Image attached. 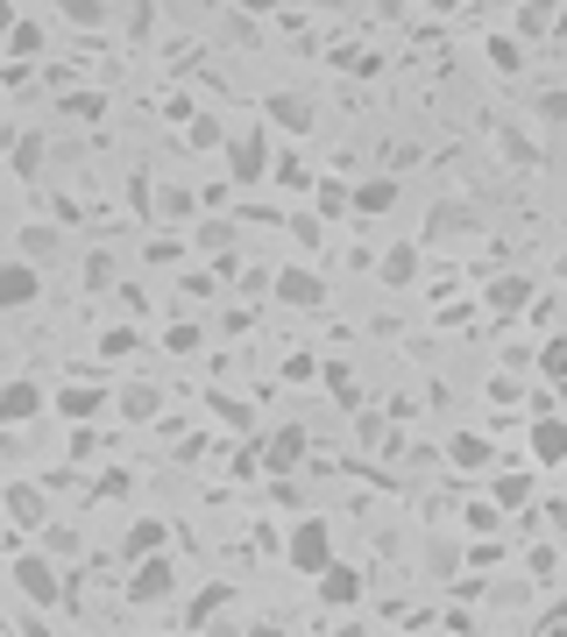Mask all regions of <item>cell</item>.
<instances>
[{
  "label": "cell",
  "instance_id": "obj_1",
  "mask_svg": "<svg viewBox=\"0 0 567 637\" xmlns=\"http://www.w3.org/2000/svg\"><path fill=\"white\" fill-rule=\"evenodd\" d=\"M334 559H340V553H334V524H326V518H298L291 531H284V567H291V574L320 581Z\"/></svg>",
  "mask_w": 567,
  "mask_h": 637
},
{
  "label": "cell",
  "instance_id": "obj_2",
  "mask_svg": "<svg viewBox=\"0 0 567 637\" xmlns=\"http://www.w3.org/2000/svg\"><path fill=\"white\" fill-rule=\"evenodd\" d=\"M8 574H14L28 610H57V602H65V567H57V553H22V559H8Z\"/></svg>",
  "mask_w": 567,
  "mask_h": 637
},
{
  "label": "cell",
  "instance_id": "obj_3",
  "mask_svg": "<svg viewBox=\"0 0 567 637\" xmlns=\"http://www.w3.org/2000/svg\"><path fill=\"white\" fill-rule=\"evenodd\" d=\"M128 610H163V602L177 595V559L171 553H149V559H136V574H128Z\"/></svg>",
  "mask_w": 567,
  "mask_h": 637
},
{
  "label": "cell",
  "instance_id": "obj_4",
  "mask_svg": "<svg viewBox=\"0 0 567 637\" xmlns=\"http://www.w3.org/2000/svg\"><path fill=\"white\" fill-rule=\"evenodd\" d=\"M270 128H242V135H228V177L234 185H256V177H270Z\"/></svg>",
  "mask_w": 567,
  "mask_h": 637
},
{
  "label": "cell",
  "instance_id": "obj_5",
  "mask_svg": "<svg viewBox=\"0 0 567 637\" xmlns=\"http://www.w3.org/2000/svg\"><path fill=\"white\" fill-rule=\"evenodd\" d=\"M36 298H43V263H28V255H0V319L28 312Z\"/></svg>",
  "mask_w": 567,
  "mask_h": 637
},
{
  "label": "cell",
  "instance_id": "obj_6",
  "mask_svg": "<svg viewBox=\"0 0 567 637\" xmlns=\"http://www.w3.org/2000/svg\"><path fill=\"white\" fill-rule=\"evenodd\" d=\"M0 510H8L14 531H50V489H43V482H8V489H0Z\"/></svg>",
  "mask_w": 567,
  "mask_h": 637
},
{
  "label": "cell",
  "instance_id": "obj_7",
  "mask_svg": "<svg viewBox=\"0 0 567 637\" xmlns=\"http://www.w3.org/2000/svg\"><path fill=\"white\" fill-rule=\"evenodd\" d=\"M270 291H277V305H291V312H320L326 305V277L305 269V263H284L270 277Z\"/></svg>",
  "mask_w": 567,
  "mask_h": 637
},
{
  "label": "cell",
  "instance_id": "obj_8",
  "mask_svg": "<svg viewBox=\"0 0 567 637\" xmlns=\"http://www.w3.org/2000/svg\"><path fill=\"white\" fill-rule=\"evenodd\" d=\"M525 453H532V467L560 475V467H567V418L560 412H540V418H532V432H525Z\"/></svg>",
  "mask_w": 567,
  "mask_h": 637
},
{
  "label": "cell",
  "instance_id": "obj_9",
  "mask_svg": "<svg viewBox=\"0 0 567 637\" xmlns=\"http://www.w3.org/2000/svg\"><path fill=\"white\" fill-rule=\"evenodd\" d=\"M312 588H320V610H334V616H340V610H362V595H369L362 567H348V559H334V567H326Z\"/></svg>",
  "mask_w": 567,
  "mask_h": 637
},
{
  "label": "cell",
  "instance_id": "obj_10",
  "mask_svg": "<svg viewBox=\"0 0 567 637\" xmlns=\"http://www.w3.org/2000/svg\"><path fill=\"white\" fill-rule=\"evenodd\" d=\"M50 412V390L43 383H28V375H8V383H0V425H28V418H43Z\"/></svg>",
  "mask_w": 567,
  "mask_h": 637
},
{
  "label": "cell",
  "instance_id": "obj_11",
  "mask_svg": "<svg viewBox=\"0 0 567 637\" xmlns=\"http://www.w3.org/2000/svg\"><path fill=\"white\" fill-rule=\"evenodd\" d=\"M263 128L305 142V135H312V100H305V93H270V100H263Z\"/></svg>",
  "mask_w": 567,
  "mask_h": 637
},
{
  "label": "cell",
  "instance_id": "obj_12",
  "mask_svg": "<svg viewBox=\"0 0 567 637\" xmlns=\"http://www.w3.org/2000/svg\"><path fill=\"white\" fill-rule=\"evenodd\" d=\"M107 397H114V390H100V383H65L50 397V412L65 418V425H93L100 412H107Z\"/></svg>",
  "mask_w": 567,
  "mask_h": 637
},
{
  "label": "cell",
  "instance_id": "obj_13",
  "mask_svg": "<svg viewBox=\"0 0 567 637\" xmlns=\"http://www.w3.org/2000/svg\"><path fill=\"white\" fill-rule=\"evenodd\" d=\"M305 447H312V432H305V425H277V432L270 439H263V467H270V475H291V467L298 461H305Z\"/></svg>",
  "mask_w": 567,
  "mask_h": 637
},
{
  "label": "cell",
  "instance_id": "obj_14",
  "mask_svg": "<svg viewBox=\"0 0 567 637\" xmlns=\"http://www.w3.org/2000/svg\"><path fill=\"white\" fill-rule=\"evenodd\" d=\"M419 263H426L419 241H397V248L377 255V283H383V291H412V283H419Z\"/></svg>",
  "mask_w": 567,
  "mask_h": 637
},
{
  "label": "cell",
  "instance_id": "obj_15",
  "mask_svg": "<svg viewBox=\"0 0 567 637\" xmlns=\"http://www.w3.org/2000/svg\"><path fill=\"white\" fill-rule=\"evenodd\" d=\"M475 220H483V212L468 199H440L426 212V241H461V234H475Z\"/></svg>",
  "mask_w": 567,
  "mask_h": 637
},
{
  "label": "cell",
  "instance_id": "obj_16",
  "mask_svg": "<svg viewBox=\"0 0 567 637\" xmlns=\"http://www.w3.org/2000/svg\"><path fill=\"white\" fill-rule=\"evenodd\" d=\"M483 305L497 312V319H518V312L540 305V291H532V277H518V269H511V277H497V283L483 291Z\"/></svg>",
  "mask_w": 567,
  "mask_h": 637
},
{
  "label": "cell",
  "instance_id": "obj_17",
  "mask_svg": "<svg viewBox=\"0 0 567 637\" xmlns=\"http://www.w3.org/2000/svg\"><path fill=\"white\" fill-rule=\"evenodd\" d=\"M114 412H121L128 425H157L163 418V390L157 383H121L114 390Z\"/></svg>",
  "mask_w": 567,
  "mask_h": 637
},
{
  "label": "cell",
  "instance_id": "obj_18",
  "mask_svg": "<svg viewBox=\"0 0 567 637\" xmlns=\"http://www.w3.org/2000/svg\"><path fill=\"white\" fill-rule=\"evenodd\" d=\"M270 185H277V192H291V199H298V192H312V185H320V177H312V163L298 157V142H284L277 157H270Z\"/></svg>",
  "mask_w": 567,
  "mask_h": 637
},
{
  "label": "cell",
  "instance_id": "obj_19",
  "mask_svg": "<svg viewBox=\"0 0 567 637\" xmlns=\"http://www.w3.org/2000/svg\"><path fill=\"white\" fill-rule=\"evenodd\" d=\"M355 212L362 220H383V212H397V171H377L355 185Z\"/></svg>",
  "mask_w": 567,
  "mask_h": 637
},
{
  "label": "cell",
  "instance_id": "obj_20",
  "mask_svg": "<svg viewBox=\"0 0 567 637\" xmlns=\"http://www.w3.org/2000/svg\"><path fill=\"white\" fill-rule=\"evenodd\" d=\"M149 553H171V524H163V518H136V524H128V538H121V559H128V567L149 559Z\"/></svg>",
  "mask_w": 567,
  "mask_h": 637
},
{
  "label": "cell",
  "instance_id": "obj_21",
  "mask_svg": "<svg viewBox=\"0 0 567 637\" xmlns=\"http://www.w3.org/2000/svg\"><path fill=\"white\" fill-rule=\"evenodd\" d=\"M43 163H50V142H43L36 128H28V135H14V157H8V171L22 177V185H36V177H43Z\"/></svg>",
  "mask_w": 567,
  "mask_h": 637
},
{
  "label": "cell",
  "instance_id": "obj_22",
  "mask_svg": "<svg viewBox=\"0 0 567 637\" xmlns=\"http://www.w3.org/2000/svg\"><path fill=\"white\" fill-rule=\"evenodd\" d=\"M43 50H50V28H43V22H28V14H22V22L8 28V65H36Z\"/></svg>",
  "mask_w": 567,
  "mask_h": 637
},
{
  "label": "cell",
  "instance_id": "obj_23",
  "mask_svg": "<svg viewBox=\"0 0 567 637\" xmlns=\"http://www.w3.org/2000/svg\"><path fill=\"white\" fill-rule=\"evenodd\" d=\"M57 22H71V28H114V0H57Z\"/></svg>",
  "mask_w": 567,
  "mask_h": 637
},
{
  "label": "cell",
  "instance_id": "obj_24",
  "mask_svg": "<svg viewBox=\"0 0 567 637\" xmlns=\"http://www.w3.org/2000/svg\"><path fill=\"white\" fill-rule=\"evenodd\" d=\"M447 461H454L461 475H475V467H489V461H497V447H489L483 432H454V439H447Z\"/></svg>",
  "mask_w": 567,
  "mask_h": 637
},
{
  "label": "cell",
  "instance_id": "obj_25",
  "mask_svg": "<svg viewBox=\"0 0 567 637\" xmlns=\"http://www.w3.org/2000/svg\"><path fill=\"white\" fill-rule=\"evenodd\" d=\"M220 610H228V581H206V588H199V595H192V602H185V624H192V630H206V624H213V616H220Z\"/></svg>",
  "mask_w": 567,
  "mask_h": 637
},
{
  "label": "cell",
  "instance_id": "obj_26",
  "mask_svg": "<svg viewBox=\"0 0 567 637\" xmlns=\"http://www.w3.org/2000/svg\"><path fill=\"white\" fill-rule=\"evenodd\" d=\"M312 212H320V220H340V212H355V192L340 185V177H320V185H312Z\"/></svg>",
  "mask_w": 567,
  "mask_h": 637
},
{
  "label": "cell",
  "instance_id": "obj_27",
  "mask_svg": "<svg viewBox=\"0 0 567 637\" xmlns=\"http://www.w3.org/2000/svg\"><path fill=\"white\" fill-rule=\"evenodd\" d=\"M57 248H65V234H57L50 220H28V227H22V255H28V263H50Z\"/></svg>",
  "mask_w": 567,
  "mask_h": 637
},
{
  "label": "cell",
  "instance_id": "obj_28",
  "mask_svg": "<svg viewBox=\"0 0 567 637\" xmlns=\"http://www.w3.org/2000/svg\"><path fill=\"white\" fill-rule=\"evenodd\" d=\"M185 149H228V120H220V114H192L185 120Z\"/></svg>",
  "mask_w": 567,
  "mask_h": 637
},
{
  "label": "cell",
  "instance_id": "obj_29",
  "mask_svg": "<svg viewBox=\"0 0 567 637\" xmlns=\"http://www.w3.org/2000/svg\"><path fill=\"white\" fill-rule=\"evenodd\" d=\"M199 340H206V333L192 326V319H171V326H163V355H177V361L199 355Z\"/></svg>",
  "mask_w": 567,
  "mask_h": 637
},
{
  "label": "cell",
  "instance_id": "obj_30",
  "mask_svg": "<svg viewBox=\"0 0 567 637\" xmlns=\"http://www.w3.org/2000/svg\"><path fill=\"white\" fill-rule=\"evenodd\" d=\"M107 93H57V114H71V120H100V114H107Z\"/></svg>",
  "mask_w": 567,
  "mask_h": 637
},
{
  "label": "cell",
  "instance_id": "obj_31",
  "mask_svg": "<svg viewBox=\"0 0 567 637\" xmlns=\"http://www.w3.org/2000/svg\"><path fill=\"white\" fill-rule=\"evenodd\" d=\"M532 489H540L532 475H497V503L504 510H532Z\"/></svg>",
  "mask_w": 567,
  "mask_h": 637
},
{
  "label": "cell",
  "instance_id": "obj_32",
  "mask_svg": "<svg viewBox=\"0 0 567 637\" xmlns=\"http://www.w3.org/2000/svg\"><path fill=\"white\" fill-rule=\"evenodd\" d=\"M192 241H199L213 263H220V255H234V227L228 220H199V234H192Z\"/></svg>",
  "mask_w": 567,
  "mask_h": 637
},
{
  "label": "cell",
  "instance_id": "obj_33",
  "mask_svg": "<svg viewBox=\"0 0 567 637\" xmlns=\"http://www.w3.org/2000/svg\"><path fill=\"white\" fill-rule=\"evenodd\" d=\"M461 524H468L475 538H489V531L504 524V503H497V496H489V503H468V510H461Z\"/></svg>",
  "mask_w": 567,
  "mask_h": 637
},
{
  "label": "cell",
  "instance_id": "obj_34",
  "mask_svg": "<svg viewBox=\"0 0 567 637\" xmlns=\"http://www.w3.org/2000/svg\"><path fill=\"white\" fill-rule=\"evenodd\" d=\"M540 375L546 383H567V333H554V340L540 347Z\"/></svg>",
  "mask_w": 567,
  "mask_h": 637
},
{
  "label": "cell",
  "instance_id": "obj_35",
  "mask_svg": "<svg viewBox=\"0 0 567 637\" xmlns=\"http://www.w3.org/2000/svg\"><path fill=\"white\" fill-rule=\"evenodd\" d=\"M136 340H142V333L121 319V326H107V333H100V355H107V361H114V355H136Z\"/></svg>",
  "mask_w": 567,
  "mask_h": 637
},
{
  "label": "cell",
  "instance_id": "obj_36",
  "mask_svg": "<svg viewBox=\"0 0 567 637\" xmlns=\"http://www.w3.org/2000/svg\"><path fill=\"white\" fill-rule=\"evenodd\" d=\"M85 291H114V255H85Z\"/></svg>",
  "mask_w": 567,
  "mask_h": 637
},
{
  "label": "cell",
  "instance_id": "obj_37",
  "mask_svg": "<svg viewBox=\"0 0 567 637\" xmlns=\"http://www.w3.org/2000/svg\"><path fill=\"white\" fill-rule=\"evenodd\" d=\"M163 220H192V192L185 185H163Z\"/></svg>",
  "mask_w": 567,
  "mask_h": 637
},
{
  "label": "cell",
  "instance_id": "obj_38",
  "mask_svg": "<svg viewBox=\"0 0 567 637\" xmlns=\"http://www.w3.org/2000/svg\"><path fill=\"white\" fill-rule=\"evenodd\" d=\"M326 390H334L340 404H355V390H362V383H355V369H340V361H334V369H326Z\"/></svg>",
  "mask_w": 567,
  "mask_h": 637
},
{
  "label": "cell",
  "instance_id": "obj_39",
  "mask_svg": "<svg viewBox=\"0 0 567 637\" xmlns=\"http://www.w3.org/2000/svg\"><path fill=\"white\" fill-rule=\"evenodd\" d=\"M213 418L228 425V432H248V404H228V397H213Z\"/></svg>",
  "mask_w": 567,
  "mask_h": 637
},
{
  "label": "cell",
  "instance_id": "obj_40",
  "mask_svg": "<svg viewBox=\"0 0 567 637\" xmlns=\"http://www.w3.org/2000/svg\"><path fill=\"white\" fill-rule=\"evenodd\" d=\"M149 28H157V0H136L128 8V36H149Z\"/></svg>",
  "mask_w": 567,
  "mask_h": 637
},
{
  "label": "cell",
  "instance_id": "obj_41",
  "mask_svg": "<svg viewBox=\"0 0 567 637\" xmlns=\"http://www.w3.org/2000/svg\"><path fill=\"white\" fill-rule=\"evenodd\" d=\"M489 65H497V71H518V43L511 36H489Z\"/></svg>",
  "mask_w": 567,
  "mask_h": 637
},
{
  "label": "cell",
  "instance_id": "obj_42",
  "mask_svg": "<svg viewBox=\"0 0 567 637\" xmlns=\"http://www.w3.org/2000/svg\"><path fill=\"white\" fill-rule=\"evenodd\" d=\"M163 114H171V120H177V128H185V120H192V114H199V106H192V93H163Z\"/></svg>",
  "mask_w": 567,
  "mask_h": 637
},
{
  "label": "cell",
  "instance_id": "obj_43",
  "mask_svg": "<svg viewBox=\"0 0 567 637\" xmlns=\"http://www.w3.org/2000/svg\"><path fill=\"white\" fill-rule=\"evenodd\" d=\"M291 234L312 248V241H320V212H291Z\"/></svg>",
  "mask_w": 567,
  "mask_h": 637
},
{
  "label": "cell",
  "instance_id": "obj_44",
  "mask_svg": "<svg viewBox=\"0 0 567 637\" xmlns=\"http://www.w3.org/2000/svg\"><path fill=\"white\" fill-rule=\"evenodd\" d=\"M228 8H234V14H248V22H263V14H277L284 0H228Z\"/></svg>",
  "mask_w": 567,
  "mask_h": 637
},
{
  "label": "cell",
  "instance_id": "obj_45",
  "mask_svg": "<svg viewBox=\"0 0 567 637\" xmlns=\"http://www.w3.org/2000/svg\"><path fill=\"white\" fill-rule=\"evenodd\" d=\"M284 375H291V383H312V375H320V361H312V355H291V361H284Z\"/></svg>",
  "mask_w": 567,
  "mask_h": 637
},
{
  "label": "cell",
  "instance_id": "obj_46",
  "mask_svg": "<svg viewBox=\"0 0 567 637\" xmlns=\"http://www.w3.org/2000/svg\"><path fill=\"white\" fill-rule=\"evenodd\" d=\"M50 553H57V559H79V531H57V524H50Z\"/></svg>",
  "mask_w": 567,
  "mask_h": 637
},
{
  "label": "cell",
  "instance_id": "obj_47",
  "mask_svg": "<svg viewBox=\"0 0 567 637\" xmlns=\"http://www.w3.org/2000/svg\"><path fill=\"white\" fill-rule=\"evenodd\" d=\"M22 22V8H14V0H0V43H8V28Z\"/></svg>",
  "mask_w": 567,
  "mask_h": 637
},
{
  "label": "cell",
  "instance_id": "obj_48",
  "mask_svg": "<svg viewBox=\"0 0 567 637\" xmlns=\"http://www.w3.org/2000/svg\"><path fill=\"white\" fill-rule=\"evenodd\" d=\"M540 114H546V120H560V114H567V93H546V100H540Z\"/></svg>",
  "mask_w": 567,
  "mask_h": 637
},
{
  "label": "cell",
  "instance_id": "obj_49",
  "mask_svg": "<svg viewBox=\"0 0 567 637\" xmlns=\"http://www.w3.org/2000/svg\"><path fill=\"white\" fill-rule=\"evenodd\" d=\"M248 637H291L284 624H248Z\"/></svg>",
  "mask_w": 567,
  "mask_h": 637
},
{
  "label": "cell",
  "instance_id": "obj_50",
  "mask_svg": "<svg viewBox=\"0 0 567 637\" xmlns=\"http://www.w3.org/2000/svg\"><path fill=\"white\" fill-rule=\"evenodd\" d=\"M334 637H369V630H362V624H340V630H334Z\"/></svg>",
  "mask_w": 567,
  "mask_h": 637
},
{
  "label": "cell",
  "instance_id": "obj_51",
  "mask_svg": "<svg viewBox=\"0 0 567 637\" xmlns=\"http://www.w3.org/2000/svg\"><path fill=\"white\" fill-rule=\"evenodd\" d=\"M554 390H560V397H567V383H554Z\"/></svg>",
  "mask_w": 567,
  "mask_h": 637
},
{
  "label": "cell",
  "instance_id": "obj_52",
  "mask_svg": "<svg viewBox=\"0 0 567 637\" xmlns=\"http://www.w3.org/2000/svg\"><path fill=\"white\" fill-rule=\"evenodd\" d=\"M0 93H8V79H0Z\"/></svg>",
  "mask_w": 567,
  "mask_h": 637
},
{
  "label": "cell",
  "instance_id": "obj_53",
  "mask_svg": "<svg viewBox=\"0 0 567 637\" xmlns=\"http://www.w3.org/2000/svg\"><path fill=\"white\" fill-rule=\"evenodd\" d=\"M0 637H8V630H0Z\"/></svg>",
  "mask_w": 567,
  "mask_h": 637
},
{
  "label": "cell",
  "instance_id": "obj_54",
  "mask_svg": "<svg viewBox=\"0 0 567 637\" xmlns=\"http://www.w3.org/2000/svg\"><path fill=\"white\" fill-rule=\"evenodd\" d=\"M560 475H567V467H560Z\"/></svg>",
  "mask_w": 567,
  "mask_h": 637
}]
</instances>
